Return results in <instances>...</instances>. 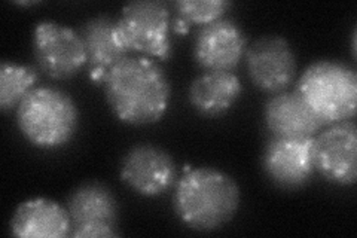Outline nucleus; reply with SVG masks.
<instances>
[{
  "instance_id": "nucleus-11",
  "label": "nucleus",
  "mask_w": 357,
  "mask_h": 238,
  "mask_svg": "<svg viewBox=\"0 0 357 238\" xmlns=\"http://www.w3.org/2000/svg\"><path fill=\"white\" fill-rule=\"evenodd\" d=\"M121 179L143 197H160L177 179L172 155L153 144L131 147L121 163Z\"/></svg>"
},
{
  "instance_id": "nucleus-18",
  "label": "nucleus",
  "mask_w": 357,
  "mask_h": 238,
  "mask_svg": "<svg viewBox=\"0 0 357 238\" xmlns=\"http://www.w3.org/2000/svg\"><path fill=\"white\" fill-rule=\"evenodd\" d=\"M231 6L229 0H177L173 29L178 35H186L191 24L207 26L225 15Z\"/></svg>"
},
{
  "instance_id": "nucleus-5",
  "label": "nucleus",
  "mask_w": 357,
  "mask_h": 238,
  "mask_svg": "<svg viewBox=\"0 0 357 238\" xmlns=\"http://www.w3.org/2000/svg\"><path fill=\"white\" fill-rule=\"evenodd\" d=\"M170 26V9L161 0L130 2L118 20L119 35L128 51L160 60H169L173 52Z\"/></svg>"
},
{
  "instance_id": "nucleus-12",
  "label": "nucleus",
  "mask_w": 357,
  "mask_h": 238,
  "mask_svg": "<svg viewBox=\"0 0 357 238\" xmlns=\"http://www.w3.org/2000/svg\"><path fill=\"white\" fill-rule=\"evenodd\" d=\"M245 50L248 38L243 29L234 20L222 17L198 30L194 59L206 72H232L241 61Z\"/></svg>"
},
{
  "instance_id": "nucleus-7",
  "label": "nucleus",
  "mask_w": 357,
  "mask_h": 238,
  "mask_svg": "<svg viewBox=\"0 0 357 238\" xmlns=\"http://www.w3.org/2000/svg\"><path fill=\"white\" fill-rule=\"evenodd\" d=\"M72 219V237H118V201L112 191L98 182L77 186L67 201Z\"/></svg>"
},
{
  "instance_id": "nucleus-16",
  "label": "nucleus",
  "mask_w": 357,
  "mask_h": 238,
  "mask_svg": "<svg viewBox=\"0 0 357 238\" xmlns=\"http://www.w3.org/2000/svg\"><path fill=\"white\" fill-rule=\"evenodd\" d=\"M241 94L243 84L234 72H204L189 87V101L192 107L207 118L225 115Z\"/></svg>"
},
{
  "instance_id": "nucleus-9",
  "label": "nucleus",
  "mask_w": 357,
  "mask_h": 238,
  "mask_svg": "<svg viewBox=\"0 0 357 238\" xmlns=\"http://www.w3.org/2000/svg\"><path fill=\"white\" fill-rule=\"evenodd\" d=\"M245 66L256 88L268 94L282 93L296 76V55L282 36H262L248 45Z\"/></svg>"
},
{
  "instance_id": "nucleus-14",
  "label": "nucleus",
  "mask_w": 357,
  "mask_h": 238,
  "mask_svg": "<svg viewBox=\"0 0 357 238\" xmlns=\"http://www.w3.org/2000/svg\"><path fill=\"white\" fill-rule=\"evenodd\" d=\"M9 226L10 234L21 238H64L72 234L69 210L42 197L22 201Z\"/></svg>"
},
{
  "instance_id": "nucleus-3",
  "label": "nucleus",
  "mask_w": 357,
  "mask_h": 238,
  "mask_svg": "<svg viewBox=\"0 0 357 238\" xmlns=\"http://www.w3.org/2000/svg\"><path fill=\"white\" fill-rule=\"evenodd\" d=\"M17 124L33 146L45 151L60 149L76 134L79 112L75 100L63 89L36 87L18 105Z\"/></svg>"
},
{
  "instance_id": "nucleus-13",
  "label": "nucleus",
  "mask_w": 357,
  "mask_h": 238,
  "mask_svg": "<svg viewBox=\"0 0 357 238\" xmlns=\"http://www.w3.org/2000/svg\"><path fill=\"white\" fill-rule=\"evenodd\" d=\"M79 35L86 51L88 73L94 84L105 82L109 70L128 57V48L122 40L118 20L110 17H96L81 26Z\"/></svg>"
},
{
  "instance_id": "nucleus-4",
  "label": "nucleus",
  "mask_w": 357,
  "mask_h": 238,
  "mask_svg": "<svg viewBox=\"0 0 357 238\" xmlns=\"http://www.w3.org/2000/svg\"><path fill=\"white\" fill-rule=\"evenodd\" d=\"M312 113L325 126L353 119L357 110V75L350 66L319 60L311 63L296 84Z\"/></svg>"
},
{
  "instance_id": "nucleus-6",
  "label": "nucleus",
  "mask_w": 357,
  "mask_h": 238,
  "mask_svg": "<svg viewBox=\"0 0 357 238\" xmlns=\"http://www.w3.org/2000/svg\"><path fill=\"white\" fill-rule=\"evenodd\" d=\"M33 55L39 70L57 81L73 77L88 63L79 31L51 20L39 21L33 30Z\"/></svg>"
},
{
  "instance_id": "nucleus-1",
  "label": "nucleus",
  "mask_w": 357,
  "mask_h": 238,
  "mask_svg": "<svg viewBox=\"0 0 357 238\" xmlns=\"http://www.w3.org/2000/svg\"><path fill=\"white\" fill-rule=\"evenodd\" d=\"M103 88L114 115L130 126L158 122L170 106L169 77L149 57H126L109 70Z\"/></svg>"
},
{
  "instance_id": "nucleus-2",
  "label": "nucleus",
  "mask_w": 357,
  "mask_h": 238,
  "mask_svg": "<svg viewBox=\"0 0 357 238\" xmlns=\"http://www.w3.org/2000/svg\"><path fill=\"white\" fill-rule=\"evenodd\" d=\"M240 198V188L229 174L210 167L186 168L176 182L173 207L189 228L210 232L236 216Z\"/></svg>"
},
{
  "instance_id": "nucleus-15",
  "label": "nucleus",
  "mask_w": 357,
  "mask_h": 238,
  "mask_svg": "<svg viewBox=\"0 0 357 238\" xmlns=\"http://www.w3.org/2000/svg\"><path fill=\"white\" fill-rule=\"evenodd\" d=\"M264 119L273 137H316L323 127L296 91H282L268 98Z\"/></svg>"
},
{
  "instance_id": "nucleus-8",
  "label": "nucleus",
  "mask_w": 357,
  "mask_h": 238,
  "mask_svg": "<svg viewBox=\"0 0 357 238\" xmlns=\"http://www.w3.org/2000/svg\"><path fill=\"white\" fill-rule=\"evenodd\" d=\"M262 167L278 188L305 186L316 172L314 137H271L264 149Z\"/></svg>"
},
{
  "instance_id": "nucleus-10",
  "label": "nucleus",
  "mask_w": 357,
  "mask_h": 238,
  "mask_svg": "<svg viewBox=\"0 0 357 238\" xmlns=\"http://www.w3.org/2000/svg\"><path fill=\"white\" fill-rule=\"evenodd\" d=\"M314 161L328 182L351 186L357 180V128L353 119L332 124L314 137Z\"/></svg>"
},
{
  "instance_id": "nucleus-17",
  "label": "nucleus",
  "mask_w": 357,
  "mask_h": 238,
  "mask_svg": "<svg viewBox=\"0 0 357 238\" xmlns=\"http://www.w3.org/2000/svg\"><path fill=\"white\" fill-rule=\"evenodd\" d=\"M39 79L38 70L26 64L3 60L0 64V109L8 112L22 101Z\"/></svg>"
}]
</instances>
